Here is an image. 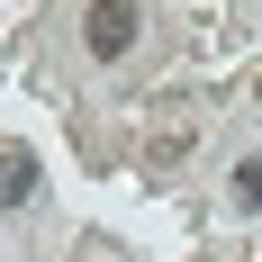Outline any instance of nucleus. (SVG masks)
Instances as JSON below:
<instances>
[{"label":"nucleus","instance_id":"nucleus-3","mask_svg":"<svg viewBox=\"0 0 262 262\" xmlns=\"http://www.w3.org/2000/svg\"><path fill=\"white\" fill-rule=\"evenodd\" d=\"M235 208H262V154L235 163Z\"/></svg>","mask_w":262,"mask_h":262},{"label":"nucleus","instance_id":"nucleus-2","mask_svg":"<svg viewBox=\"0 0 262 262\" xmlns=\"http://www.w3.org/2000/svg\"><path fill=\"white\" fill-rule=\"evenodd\" d=\"M18 199H36V154L27 145H0V208H18Z\"/></svg>","mask_w":262,"mask_h":262},{"label":"nucleus","instance_id":"nucleus-4","mask_svg":"<svg viewBox=\"0 0 262 262\" xmlns=\"http://www.w3.org/2000/svg\"><path fill=\"white\" fill-rule=\"evenodd\" d=\"M253 100H262V81H253Z\"/></svg>","mask_w":262,"mask_h":262},{"label":"nucleus","instance_id":"nucleus-1","mask_svg":"<svg viewBox=\"0 0 262 262\" xmlns=\"http://www.w3.org/2000/svg\"><path fill=\"white\" fill-rule=\"evenodd\" d=\"M81 46L118 63V54L136 46V9H127V0H91V9H81Z\"/></svg>","mask_w":262,"mask_h":262}]
</instances>
